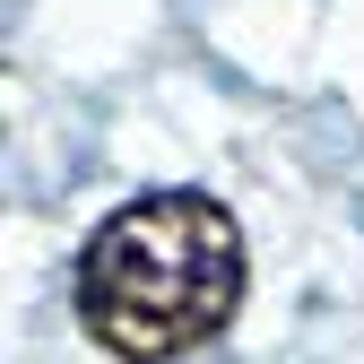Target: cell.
<instances>
[{
    "mask_svg": "<svg viewBox=\"0 0 364 364\" xmlns=\"http://www.w3.org/2000/svg\"><path fill=\"white\" fill-rule=\"evenodd\" d=\"M252 243L217 191H139L78 243L70 312L113 364H182L243 312Z\"/></svg>",
    "mask_w": 364,
    "mask_h": 364,
    "instance_id": "obj_1",
    "label": "cell"
}]
</instances>
